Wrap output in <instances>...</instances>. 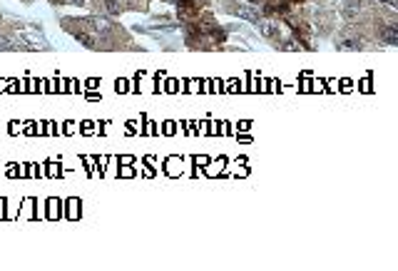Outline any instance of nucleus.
I'll list each match as a JSON object with an SVG mask.
<instances>
[{
    "mask_svg": "<svg viewBox=\"0 0 398 271\" xmlns=\"http://www.w3.org/2000/svg\"><path fill=\"white\" fill-rule=\"evenodd\" d=\"M77 40H80V43H85L87 48H92L95 43H92V37L90 35H85V33H77Z\"/></svg>",
    "mask_w": 398,
    "mask_h": 271,
    "instance_id": "obj_6",
    "label": "nucleus"
},
{
    "mask_svg": "<svg viewBox=\"0 0 398 271\" xmlns=\"http://www.w3.org/2000/svg\"><path fill=\"white\" fill-rule=\"evenodd\" d=\"M259 30L264 37H277V28L269 23V20H259Z\"/></svg>",
    "mask_w": 398,
    "mask_h": 271,
    "instance_id": "obj_1",
    "label": "nucleus"
},
{
    "mask_svg": "<svg viewBox=\"0 0 398 271\" xmlns=\"http://www.w3.org/2000/svg\"><path fill=\"white\" fill-rule=\"evenodd\" d=\"M339 48L341 50H359L361 43H359V40H344V43H339Z\"/></svg>",
    "mask_w": 398,
    "mask_h": 271,
    "instance_id": "obj_3",
    "label": "nucleus"
},
{
    "mask_svg": "<svg viewBox=\"0 0 398 271\" xmlns=\"http://www.w3.org/2000/svg\"><path fill=\"white\" fill-rule=\"evenodd\" d=\"M70 3H72V5H82V3H85V0H70Z\"/></svg>",
    "mask_w": 398,
    "mask_h": 271,
    "instance_id": "obj_11",
    "label": "nucleus"
},
{
    "mask_svg": "<svg viewBox=\"0 0 398 271\" xmlns=\"http://www.w3.org/2000/svg\"><path fill=\"white\" fill-rule=\"evenodd\" d=\"M301 45H296V40H286V45H284V50H299Z\"/></svg>",
    "mask_w": 398,
    "mask_h": 271,
    "instance_id": "obj_8",
    "label": "nucleus"
},
{
    "mask_svg": "<svg viewBox=\"0 0 398 271\" xmlns=\"http://www.w3.org/2000/svg\"><path fill=\"white\" fill-rule=\"evenodd\" d=\"M0 48H8V40H3V37H0Z\"/></svg>",
    "mask_w": 398,
    "mask_h": 271,
    "instance_id": "obj_10",
    "label": "nucleus"
},
{
    "mask_svg": "<svg viewBox=\"0 0 398 271\" xmlns=\"http://www.w3.org/2000/svg\"><path fill=\"white\" fill-rule=\"evenodd\" d=\"M237 15H239V17H249V20H259V15L249 13V10H237Z\"/></svg>",
    "mask_w": 398,
    "mask_h": 271,
    "instance_id": "obj_7",
    "label": "nucleus"
},
{
    "mask_svg": "<svg viewBox=\"0 0 398 271\" xmlns=\"http://www.w3.org/2000/svg\"><path fill=\"white\" fill-rule=\"evenodd\" d=\"M386 5H391V8H396V0H383Z\"/></svg>",
    "mask_w": 398,
    "mask_h": 271,
    "instance_id": "obj_9",
    "label": "nucleus"
},
{
    "mask_svg": "<svg viewBox=\"0 0 398 271\" xmlns=\"http://www.w3.org/2000/svg\"><path fill=\"white\" fill-rule=\"evenodd\" d=\"M249 3H254V0H249Z\"/></svg>",
    "mask_w": 398,
    "mask_h": 271,
    "instance_id": "obj_12",
    "label": "nucleus"
},
{
    "mask_svg": "<svg viewBox=\"0 0 398 271\" xmlns=\"http://www.w3.org/2000/svg\"><path fill=\"white\" fill-rule=\"evenodd\" d=\"M90 23H92V28H95V30H102V33H107V30H110V23H107L104 17H92Z\"/></svg>",
    "mask_w": 398,
    "mask_h": 271,
    "instance_id": "obj_2",
    "label": "nucleus"
},
{
    "mask_svg": "<svg viewBox=\"0 0 398 271\" xmlns=\"http://www.w3.org/2000/svg\"><path fill=\"white\" fill-rule=\"evenodd\" d=\"M104 8H107V13H120L117 0H104Z\"/></svg>",
    "mask_w": 398,
    "mask_h": 271,
    "instance_id": "obj_5",
    "label": "nucleus"
},
{
    "mask_svg": "<svg viewBox=\"0 0 398 271\" xmlns=\"http://www.w3.org/2000/svg\"><path fill=\"white\" fill-rule=\"evenodd\" d=\"M396 40H398V33H396L393 28H388V30H386V43H388V45H396Z\"/></svg>",
    "mask_w": 398,
    "mask_h": 271,
    "instance_id": "obj_4",
    "label": "nucleus"
}]
</instances>
